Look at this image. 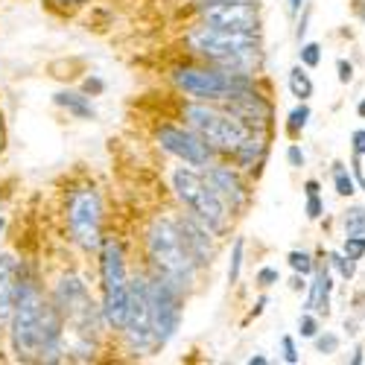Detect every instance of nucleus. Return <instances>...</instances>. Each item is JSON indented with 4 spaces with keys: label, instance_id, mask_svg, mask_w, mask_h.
<instances>
[{
    "label": "nucleus",
    "instance_id": "nucleus-7",
    "mask_svg": "<svg viewBox=\"0 0 365 365\" xmlns=\"http://www.w3.org/2000/svg\"><path fill=\"white\" fill-rule=\"evenodd\" d=\"M100 220H103V205H100L97 190H91V187L73 190L68 199V228H71V237L79 249L91 252L103 242Z\"/></svg>",
    "mask_w": 365,
    "mask_h": 365
},
{
    "label": "nucleus",
    "instance_id": "nucleus-33",
    "mask_svg": "<svg viewBox=\"0 0 365 365\" xmlns=\"http://www.w3.org/2000/svg\"><path fill=\"white\" fill-rule=\"evenodd\" d=\"M278 281H281L278 269H272V266H263V269L257 272V284H260V287H272V284H278Z\"/></svg>",
    "mask_w": 365,
    "mask_h": 365
},
{
    "label": "nucleus",
    "instance_id": "nucleus-8",
    "mask_svg": "<svg viewBox=\"0 0 365 365\" xmlns=\"http://www.w3.org/2000/svg\"><path fill=\"white\" fill-rule=\"evenodd\" d=\"M181 289L164 275H155L149 281V301H152V322H155V339L158 345H167L181 324Z\"/></svg>",
    "mask_w": 365,
    "mask_h": 365
},
{
    "label": "nucleus",
    "instance_id": "nucleus-31",
    "mask_svg": "<svg viewBox=\"0 0 365 365\" xmlns=\"http://www.w3.org/2000/svg\"><path fill=\"white\" fill-rule=\"evenodd\" d=\"M298 330H301V336H304V339H316L319 324H316V319H313V316H301V322H298Z\"/></svg>",
    "mask_w": 365,
    "mask_h": 365
},
{
    "label": "nucleus",
    "instance_id": "nucleus-12",
    "mask_svg": "<svg viewBox=\"0 0 365 365\" xmlns=\"http://www.w3.org/2000/svg\"><path fill=\"white\" fill-rule=\"evenodd\" d=\"M225 111H231L234 117H240L252 132L269 126V117H272L269 103L263 97H257L252 88L249 91H240V94H234V97H228L225 100Z\"/></svg>",
    "mask_w": 365,
    "mask_h": 365
},
{
    "label": "nucleus",
    "instance_id": "nucleus-44",
    "mask_svg": "<svg viewBox=\"0 0 365 365\" xmlns=\"http://www.w3.org/2000/svg\"><path fill=\"white\" fill-rule=\"evenodd\" d=\"M214 4H231V0H202V9H207V6H214Z\"/></svg>",
    "mask_w": 365,
    "mask_h": 365
},
{
    "label": "nucleus",
    "instance_id": "nucleus-48",
    "mask_svg": "<svg viewBox=\"0 0 365 365\" xmlns=\"http://www.w3.org/2000/svg\"><path fill=\"white\" fill-rule=\"evenodd\" d=\"M58 4H73V6H79V4H85V0H58Z\"/></svg>",
    "mask_w": 365,
    "mask_h": 365
},
{
    "label": "nucleus",
    "instance_id": "nucleus-29",
    "mask_svg": "<svg viewBox=\"0 0 365 365\" xmlns=\"http://www.w3.org/2000/svg\"><path fill=\"white\" fill-rule=\"evenodd\" d=\"M322 62V47L319 44H304L301 47V65H307V68H316Z\"/></svg>",
    "mask_w": 365,
    "mask_h": 365
},
{
    "label": "nucleus",
    "instance_id": "nucleus-40",
    "mask_svg": "<svg viewBox=\"0 0 365 365\" xmlns=\"http://www.w3.org/2000/svg\"><path fill=\"white\" fill-rule=\"evenodd\" d=\"M85 91H88V94H91V91L97 94V91H103V82H100V79H88V82H85Z\"/></svg>",
    "mask_w": 365,
    "mask_h": 365
},
{
    "label": "nucleus",
    "instance_id": "nucleus-25",
    "mask_svg": "<svg viewBox=\"0 0 365 365\" xmlns=\"http://www.w3.org/2000/svg\"><path fill=\"white\" fill-rule=\"evenodd\" d=\"M330 263L339 269V275H342L345 281L356 275V260H354V257H348V255H330Z\"/></svg>",
    "mask_w": 365,
    "mask_h": 365
},
{
    "label": "nucleus",
    "instance_id": "nucleus-15",
    "mask_svg": "<svg viewBox=\"0 0 365 365\" xmlns=\"http://www.w3.org/2000/svg\"><path fill=\"white\" fill-rule=\"evenodd\" d=\"M100 275H103V292L126 287V263H123V249L117 240H103V255H100Z\"/></svg>",
    "mask_w": 365,
    "mask_h": 365
},
{
    "label": "nucleus",
    "instance_id": "nucleus-46",
    "mask_svg": "<svg viewBox=\"0 0 365 365\" xmlns=\"http://www.w3.org/2000/svg\"><path fill=\"white\" fill-rule=\"evenodd\" d=\"M249 365H266V356H252Z\"/></svg>",
    "mask_w": 365,
    "mask_h": 365
},
{
    "label": "nucleus",
    "instance_id": "nucleus-5",
    "mask_svg": "<svg viewBox=\"0 0 365 365\" xmlns=\"http://www.w3.org/2000/svg\"><path fill=\"white\" fill-rule=\"evenodd\" d=\"M185 120L190 123V129H196L210 146H217L222 152H237L242 143L252 138V129L242 123L240 117H234L231 111H217L207 106H187L185 108Z\"/></svg>",
    "mask_w": 365,
    "mask_h": 365
},
{
    "label": "nucleus",
    "instance_id": "nucleus-50",
    "mask_svg": "<svg viewBox=\"0 0 365 365\" xmlns=\"http://www.w3.org/2000/svg\"><path fill=\"white\" fill-rule=\"evenodd\" d=\"M4 225H6V222H4V217H0V234H4Z\"/></svg>",
    "mask_w": 365,
    "mask_h": 365
},
{
    "label": "nucleus",
    "instance_id": "nucleus-9",
    "mask_svg": "<svg viewBox=\"0 0 365 365\" xmlns=\"http://www.w3.org/2000/svg\"><path fill=\"white\" fill-rule=\"evenodd\" d=\"M123 336L135 351H149L158 345L155 322H152V301H149V281L132 278L129 281V319L123 327Z\"/></svg>",
    "mask_w": 365,
    "mask_h": 365
},
{
    "label": "nucleus",
    "instance_id": "nucleus-17",
    "mask_svg": "<svg viewBox=\"0 0 365 365\" xmlns=\"http://www.w3.org/2000/svg\"><path fill=\"white\" fill-rule=\"evenodd\" d=\"M207 181L214 185V190L231 205V207H240L242 202H246V187H242L240 175L231 170V167H214L207 173Z\"/></svg>",
    "mask_w": 365,
    "mask_h": 365
},
{
    "label": "nucleus",
    "instance_id": "nucleus-35",
    "mask_svg": "<svg viewBox=\"0 0 365 365\" xmlns=\"http://www.w3.org/2000/svg\"><path fill=\"white\" fill-rule=\"evenodd\" d=\"M322 210H324V207H322V199H319V196H307V217H310V220H319Z\"/></svg>",
    "mask_w": 365,
    "mask_h": 365
},
{
    "label": "nucleus",
    "instance_id": "nucleus-16",
    "mask_svg": "<svg viewBox=\"0 0 365 365\" xmlns=\"http://www.w3.org/2000/svg\"><path fill=\"white\" fill-rule=\"evenodd\" d=\"M178 228H181V234H185V242H187V249L193 252V257H196V263L199 266H210V260H214V242H210V228L199 220H193V217H187V220H178Z\"/></svg>",
    "mask_w": 365,
    "mask_h": 365
},
{
    "label": "nucleus",
    "instance_id": "nucleus-41",
    "mask_svg": "<svg viewBox=\"0 0 365 365\" xmlns=\"http://www.w3.org/2000/svg\"><path fill=\"white\" fill-rule=\"evenodd\" d=\"M304 190H307V196H319V181H307Z\"/></svg>",
    "mask_w": 365,
    "mask_h": 365
},
{
    "label": "nucleus",
    "instance_id": "nucleus-49",
    "mask_svg": "<svg viewBox=\"0 0 365 365\" xmlns=\"http://www.w3.org/2000/svg\"><path fill=\"white\" fill-rule=\"evenodd\" d=\"M356 111H359V117H365V100L359 103V108H356Z\"/></svg>",
    "mask_w": 365,
    "mask_h": 365
},
{
    "label": "nucleus",
    "instance_id": "nucleus-14",
    "mask_svg": "<svg viewBox=\"0 0 365 365\" xmlns=\"http://www.w3.org/2000/svg\"><path fill=\"white\" fill-rule=\"evenodd\" d=\"M21 292V266L12 255H0V324L9 322Z\"/></svg>",
    "mask_w": 365,
    "mask_h": 365
},
{
    "label": "nucleus",
    "instance_id": "nucleus-26",
    "mask_svg": "<svg viewBox=\"0 0 365 365\" xmlns=\"http://www.w3.org/2000/svg\"><path fill=\"white\" fill-rule=\"evenodd\" d=\"M345 255L354 257V260H362V257H365V237H362V234L345 237Z\"/></svg>",
    "mask_w": 365,
    "mask_h": 365
},
{
    "label": "nucleus",
    "instance_id": "nucleus-2",
    "mask_svg": "<svg viewBox=\"0 0 365 365\" xmlns=\"http://www.w3.org/2000/svg\"><path fill=\"white\" fill-rule=\"evenodd\" d=\"M187 44L193 47V53L222 65H249L252 58H257L255 33H231V29H220L210 24L196 26L187 36Z\"/></svg>",
    "mask_w": 365,
    "mask_h": 365
},
{
    "label": "nucleus",
    "instance_id": "nucleus-23",
    "mask_svg": "<svg viewBox=\"0 0 365 365\" xmlns=\"http://www.w3.org/2000/svg\"><path fill=\"white\" fill-rule=\"evenodd\" d=\"M342 225H345V237H354V234H365V207H351L348 214H345V220H342Z\"/></svg>",
    "mask_w": 365,
    "mask_h": 365
},
{
    "label": "nucleus",
    "instance_id": "nucleus-19",
    "mask_svg": "<svg viewBox=\"0 0 365 365\" xmlns=\"http://www.w3.org/2000/svg\"><path fill=\"white\" fill-rule=\"evenodd\" d=\"M56 100V106H62V108H68L73 117H79V120H94V106H91V100L88 97H82V94H73V91H58V94L53 97Z\"/></svg>",
    "mask_w": 365,
    "mask_h": 365
},
{
    "label": "nucleus",
    "instance_id": "nucleus-27",
    "mask_svg": "<svg viewBox=\"0 0 365 365\" xmlns=\"http://www.w3.org/2000/svg\"><path fill=\"white\" fill-rule=\"evenodd\" d=\"M240 266H242V240L234 242V255H231V266H228V284L240 281Z\"/></svg>",
    "mask_w": 365,
    "mask_h": 365
},
{
    "label": "nucleus",
    "instance_id": "nucleus-24",
    "mask_svg": "<svg viewBox=\"0 0 365 365\" xmlns=\"http://www.w3.org/2000/svg\"><path fill=\"white\" fill-rule=\"evenodd\" d=\"M289 266L298 272V275H310L313 272V257L307 255V252H289Z\"/></svg>",
    "mask_w": 365,
    "mask_h": 365
},
{
    "label": "nucleus",
    "instance_id": "nucleus-4",
    "mask_svg": "<svg viewBox=\"0 0 365 365\" xmlns=\"http://www.w3.org/2000/svg\"><path fill=\"white\" fill-rule=\"evenodd\" d=\"M173 190L175 196L185 202L196 220H202L210 231H222L225 228V199L214 190V185H210L207 178H202L199 173L181 167L173 173Z\"/></svg>",
    "mask_w": 365,
    "mask_h": 365
},
{
    "label": "nucleus",
    "instance_id": "nucleus-1",
    "mask_svg": "<svg viewBox=\"0 0 365 365\" xmlns=\"http://www.w3.org/2000/svg\"><path fill=\"white\" fill-rule=\"evenodd\" d=\"M146 249H149V260L158 269V275L170 278L173 284H178L181 289H187L196 278V257L187 249L185 234H181L178 222L170 217H158L152 220L149 231H146Z\"/></svg>",
    "mask_w": 365,
    "mask_h": 365
},
{
    "label": "nucleus",
    "instance_id": "nucleus-13",
    "mask_svg": "<svg viewBox=\"0 0 365 365\" xmlns=\"http://www.w3.org/2000/svg\"><path fill=\"white\" fill-rule=\"evenodd\" d=\"M53 304H56V307L62 310L68 319H73V316H79V313H85V310L94 307V304H91V295H88L85 281L76 278V275H65L62 281L56 284Z\"/></svg>",
    "mask_w": 365,
    "mask_h": 365
},
{
    "label": "nucleus",
    "instance_id": "nucleus-45",
    "mask_svg": "<svg viewBox=\"0 0 365 365\" xmlns=\"http://www.w3.org/2000/svg\"><path fill=\"white\" fill-rule=\"evenodd\" d=\"M301 4H304V0H289V12H292V15H295V12H298V9H301Z\"/></svg>",
    "mask_w": 365,
    "mask_h": 365
},
{
    "label": "nucleus",
    "instance_id": "nucleus-11",
    "mask_svg": "<svg viewBox=\"0 0 365 365\" xmlns=\"http://www.w3.org/2000/svg\"><path fill=\"white\" fill-rule=\"evenodd\" d=\"M205 12V24L220 26V29H231V33H255L257 29V6L252 0H231V4H214L202 9Z\"/></svg>",
    "mask_w": 365,
    "mask_h": 365
},
{
    "label": "nucleus",
    "instance_id": "nucleus-20",
    "mask_svg": "<svg viewBox=\"0 0 365 365\" xmlns=\"http://www.w3.org/2000/svg\"><path fill=\"white\" fill-rule=\"evenodd\" d=\"M330 275L324 269L316 272V281H313V289H310V298H307V307L310 310H319V313H327L330 310Z\"/></svg>",
    "mask_w": 365,
    "mask_h": 365
},
{
    "label": "nucleus",
    "instance_id": "nucleus-47",
    "mask_svg": "<svg viewBox=\"0 0 365 365\" xmlns=\"http://www.w3.org/2000/svg\"><path fill=\"white\" fill-rule=\"evenodd\" d=\"M0 146H4V114H0Z\"/></svg>",
    "mask_w": 365,
    "mask_h": 365
},
{
    "label": "nucleus",
    "instance_id": "nucleus-21",
    "mask_svg": "<svg viewBox=\"0 0 365 365\" xmlns=\"http://www.w3.org/2000/svg\"><path fill=\"white\" fill-rule=\"evenodd\" d=\"M263 138H257V135H252L246 143H242L240 149H237V158H240V164L242 167H252V164H257L260 158H263Z\"/></svg>",
    "mask_w": 365,
    "mask_h": 365
},
{
    "label": "nucleus",
    "instance_id": "nucleus-10",
    "mask_svg": "<svg viewBox=\"0 0 365 365\" xmlns=\"http://www.w3.org/2000/svg\"><path fill=\"white\" fill-rule=\"evenodd\" d=\"M161 149H167L170 155L181 158L190 167H205L210 164V155H214V146H210L196 129H178V126H161L155 132Z\"/></svg>",
    "mask_w": 365,
    "mask_h": 365
},
{
    "label": "nucleus",
    "instance_id": "nucleus-38",
    "mask_svg": "<svg viewBox=\"0 0 365 365\" xmlns=\"http://www.w3.org/2000/svg\"><path fill=\"white\" fill-rule=\"evenodd\" d=\"M287 158H289V164H292V167H304V152H301L298 146H289Z\"/></svg>",
    "mask_w": 365,
    "mask_h": 365
},
{
    "label": "nucleus",
    "instance_id": "nucleus-3",
    "mask_svg": "<svg viewBox=\"0 0 365 365\" xmlns=\"http://www.w3.org/2000/svg\"><path fill=\"white\" fill-rule=\"evenodd\" d=\"M12 348L18 359H33L41 354V322H44V298L36 284L21 281L18 304L12 313Z\"/></svg>",
    "mask_w": 365,
    "mask_h": 365
},
{
    "label": "nucleus",
    "instance_id": "nucleus-34",
    "mask_svg": "<svg viewBox=\"0 0 365 365\" xmlns=\"http://www.w3.org/2000/svg\"><path fill=\"white\" fill-rule=\"evenodd\" d=\"M281 345H284V359H287L289 365H295V362H298V351H295L292 336H284V339H281Z\"/></svg>",
    "mask_w": 365,
    "mask_h": 365
},
{
    "label": "nucleus",
    "instance_id": "nucleus-37",
    "mask_svg": "<svg viewBox=\"0 0 365 365\" xmlns=\"http://www.w3.org/2000/svg\"><path fill=\"white\" fill-rule=\"evenodd\" d=\"M336 68H339V82H342V85H348V82L354 79V68H351V62L339 58V65H336Z\"/></svg>",
    "mask_w": 365,
    "mask_h": 365
},
{
    "label": "nucleus",
    "instance_id": "nucleus-32",
    "mask_svg": "<svg viewBox=\"0 0 365 365\" xmlns=\"http://www.w3.org/2000/svg\"><path fill=\"white\" fill-rule=\"evenodd\" d=\"M316 348H319V354H333L339 348V339L333 336V333H324V336H316Z\"/></svg>",
    "mask_w": 365,
    "mask_h": 365
},
{
    "label": "nucleus",
    "instance_id": "nucleus-43",
    "mask_svg": "<svg viewBox=\"0 0 365 365\" xmlns=\"http://www.w3.org/2000/svg\"><path fill=\"white\" fill-rule=\"evenodd\" d=\"M263 307H266V298H260V301L255 304V310H252V316H260V313H263Z\"/></svg>",
    "mask_w": 365,
    "mask_h": 365
},
{
    "label": "nucleus",
    "instance_id": "nucleus-28",
    "mask_svg": "<svg viewBox=\"0 0 365 365\" xmlns=\"http://www.w3.org/2000/svg\"><path fill=\"white\" fill-rule=\"evenodd\" d=\"M307 120H310V108H307V106H298V108L289 114V132L298 135L304 126H307Z\"/></svg>",
    "mask_w": 365,
    "mask_h": 365
},
{
    "label": "nucleus",
    "instance_id": "nucleus-36",
    "mask_svg": "<svg viewBox=\"0 0 365 365\" xmlns=\"http://www.w3.org/2000/svg\"><path fill=\"white\" fill-rule=\"evenodd\" d=\"M351 143H354V155H365V129H356L351 135Z\"/></svg>",
    "mask_w": 365,
    "mask_h": 365
},
{
    "label": "nucleus",
    "instance_id": "nucleus-30",
    "mask_svg": "<svg viewBox=\"0 0 365 365\" xmlns=\"http://www.w3.org/2000/svg\"><path fill=\"white\" fill-rule=\"evenodd\" d=\"M336 193L339 196H351L354 193V178L345 173L342 164H336Z\"/></svg>",
    "mask_w": 365,
    "mask_h": 365
},
{
    "label": "nucleus",
    "instance_id": "nucleus-22",
    "mask_svg": "<svg viewBox=\"0 0 365 365\" xmlns=\"http://www.w3.org/2000/svg\"><path fill=\"white\" fill-rule=\"evenodd\" d=\"M289 91H292V97H298L304 103L307 97H313V79L304 73L301 68H292L289 71Z\"/></svg>",
    "mask_w": 365,
    "mask_h": 365
},
{
    "label": "nucleus",
    "instance_id": "nucleus-42",
    "mask_svg": "<svg viewBox=\"0 0 365 365\" xmlns=\"http://www.w3.org/2000/svg\"><path fill=\"white\" fill-rule=\"evenodd\" d=\"M289 287H292V289H295V292H298V289H304V287H307V284H304V275H295V278H292V284H289Z\"/></svg>",
    "mask_w": 365,
    "mask_h": 365
},
{
    "label": "nucleus",
    "instance_id": "nucleus-18",
    "mask_svg": "<svg viewBox=\"0 0 365 365\" xmlns=\"http://www.w3.org/2000/svg\"><path fill=\"white\" fill-rule=\"evenodd\" d=\"M100 316H103V322H106L111 330H123V327H126V319H129V284L106 292L103 307H100Z\"/></svg>",
    "mask_w": 365,
    "mask_h": 365
},
{
    "label": "nucleus",
    "instance_id": "nucleus-6",
    "mask_svg": "<svg viewBox=\"0 0 365 365\" xmlns=\"http://www.w3.org/2000/svg\"><path fill=\"white\" fill-rule=\"evenodd\" d=\"M173 82L196 100H228L240 91H249L252 79L242 73H225L214 68H178Z\"/></svg>",
    "mask_w": 365,
    "mask_h": 365
},
{
    "label": "nucleus",
    "instance_id": "nucleus-39",
    "mask_svg": "<svg viewBox=\"0 0 365 365\" xmlns=\"http://www.w3.org/2000/svg\"><path fill=\"white\" fill-rule=\"evenodd\" d=\"M359 158H362V155H356V158H354V175H356V181H359L362 190H365V175H362V164H359Z\"/></svg>",
    "mask_w": 365,
    "mask_h": 365
}]
</instances>
